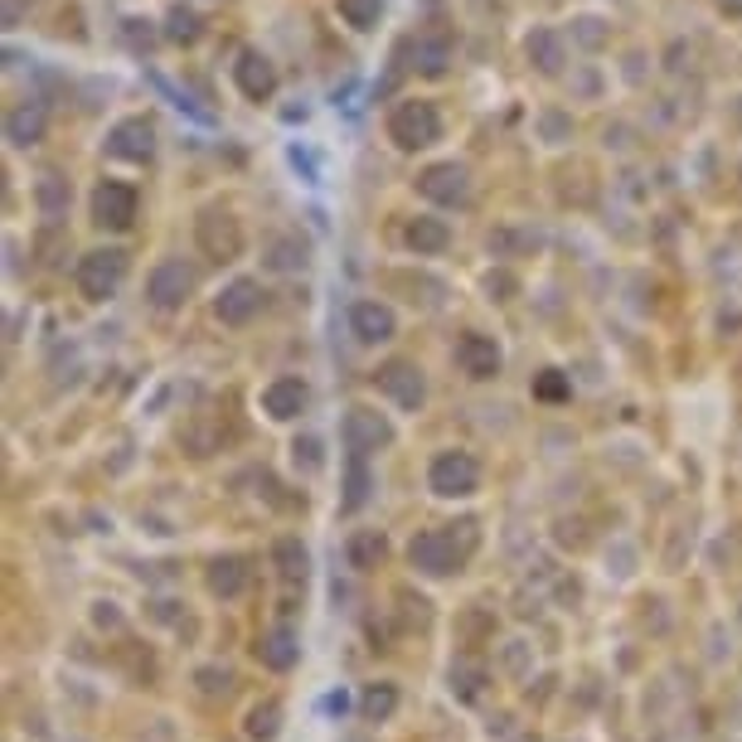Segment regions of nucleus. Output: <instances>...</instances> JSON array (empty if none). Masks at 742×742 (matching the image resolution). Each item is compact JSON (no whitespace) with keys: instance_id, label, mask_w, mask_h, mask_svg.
<instances>
[{"instance_id":"21","label":"nucleus","mask_w":742,"mask_h":742,"mask_svg":"<svg viewBox=\"0 0 742 742\" xmlns=\"http://www.w3.org/2000/svg\"><path fill=\"white\" fill-rule=\"evenodd\" d=\"M403 243L413 248L417 257H437V253H447V243H452V228H447V218L417 214V218H407Z\"/></svg>"},{"instance_id":"36","label":"nucleus","mask_w":742,"mask_h":742,"mask_svg":"<svg viewBox=\"0 0 742 742\" xmlns=\"http://www.w3.org/2000/svg\"><path fill=\"white\" fill-rule=\"evenodd\" d=\"M480 679L486 675H480L476 665H462V670H452V694L462 699V704H471V699L480 694Z\"/></svg>"},{"instance_id":"30","label":"nucleus","mask_w":742,"mask_h":742,"mask_svg":"<svg viewBox=\"0 0 742 742\" xmlns=\"http://www.w3.org/2000/svg\"><path fill=\"white\" fill-rule=\"evenodd\" d=\"M281 733V704L277 699H267V704H257L253 714H248V738L253 742H272Z\"/></svg>"},{"instance_id":"35","label":"nucleus","mask_w":742,"mask_h":742,"mask_svg":"<svg viewBox=\"0 0 742 742\" xmlns=\"http://www.w3.org/2000/svg\"><path fill=\"white\" fill-rule=\"evenodd\" d=\"M291 462L306 466V471H320V466H326V456H320L316 437H297V442H291Z\"/></svg>"},{"instance_id":"7","label":"nucleus","mask_w":742,"mask_h":742,"mask_svg":"<svg viewBox=\"0 0 742 742\" xmlns=\"http://www.w3.org/2000/svg\"><path fill=\"white\" fill-rule=\"evenodd\" d=\"M194 291V267L185 263V257H165V263L151 267V277H146V301H151L155 311H180L185 301H190Z\"/></svg>"},{"instance_id":"3","label":"nucleus","mask_w":742,"mask_h":742,"mask_svg":"<svg viewBox=\"0 0 742 742\" xmlns=\"http://www.w3.org/2000/svg\"><path fill=\"white\" fill-rule=\"evenodd\" d=\"M127 267H131V257L122 253V248H92V253H83L78 267H73V287L88 301H108L122 291Z\"/></svg>"},{"instance_id":"27","label":"nucleus","mask_w":742,"mask_h":742,"mask_svg":"<svg viewBox=\"0 0 742 742\" xmlns=\"http://www.w3.org/2000/svg\"><path fill=\"white\" fill-rule=\"evenodd\" d=\"M306 253L311 248H306V238L301 234H281V238H272L267 243V267L272 272H301L306 267Z\"/></svg>"},{"instance_id":"19","label":"nucleus","mask_w":742,"mask_h":742,"mask_svg":"<svg viewBox=\"0 0 742 742\" xmlns=\"http://www.w3.org/2000/svg\"><path fill=\"white\" fill-rule=\"evenodd\" d=\"M248 582H253V568H248V558H238V553H224V558H214L204 568V588L214 592V598H224V602L243 598Z\"/></svg>"},{"instance_id":"40","label":"nucleus","mask_w":742,"mask_h":742,"mask_svg":"<svg viewBox=\"0 0 742 742\" xmlns=\"http://www.w3.org/2000/svg\"><path fill=\"white\" fill-rule=\"evenodd\" d=\"M714 10L724 20H742V0H714Z\"/></svg>"},{"instance_id":"33","label":"nucleus","mask_w":742,"mask_h":742,"mask_svg":"<svg viewBox=\"0 0 742 742\" xmlns=\"http://www.w3.org/2000/svg\"><path fill=\"white\" fill-rule=\"evenodd\" d=\"M573 39L588 49H602L612 39V29H607V20H598V15H578L573 20Z\"/></svg>"},{"instance_id":"15","label":"nucleus","mask_w":742,"mask_h":742,"mask_svg":"<svg viewBox=\"0 0 742 742\" xmlns=\"http://www.w3.org/2000/svg\"><path fill=\"white\" fill-rule=\"evenodd\" d=\"M456 364H462L466 379L486 383L500 374V364H505V354H500L495 336H480V330H466L462 340H456Z\"/></svg>"},{"instance_id":"12","label":"nucleus","mask_w":742,"mask_h":742,"mask_svg":"<svg viewBox=\"0 0 742 742\" xmlns=\"http://www.w3.org/2000/svg\"><path fill=\"white\" fill-rule=\"evenodd\" d=\"M108 155L127 165H146L155 155V127L146 117H122L117 127L108 131Z\"/></svg>"},{"instance_id":"38","label":"nucleus","mask_w":742,"mask_h":742,"mask_svg":"<svg viewBox=\"0 0 742 742\" xmlns=\"http://www.w3.org/2000/svg\"><path fill=\"white\" fill-rule=\"evenodd\" d=\"M194 679H200V684H204V694H218V689H224V694H228V689H234V675H228V670H200Z\"/></svg>"},{"instance_id":"2","label":"nucleus","mask_w":742,"mask_h":742,"mask_svg":"<svg viewBox=\"0 0 742 742\" xmlns=\"http://www.w3.org/2000/svg\"><path fill=\"white\" fill-rule=\"evenodd\" d=\"M389 141L399 151H427V146L442 141V112L427 98H403L389 112Z\"/></svg>"},{"instance_id":"1","label":"nucleus","mask_w":742,"mask_h":742,"mask_svg":"<svg viewBox=\"0 0 742 742\" xmlns=\"http://www.w3.org/2000/svg\"><path fill=\"white\" fill-rule=\"evenodd\" d=\"M466 558H471V549L456 543V525L423 529V535H413V543H407V563H413L423 578H452V573L466 568Z\"/></svg>"},{"instance_id":"29","label":"nucleus","mask_w":742,"mask_h":742,"mask_svg":"<svg viewBox=\"0 0 742 742\" xmlns=\"http://www.w3.org/2000/svg\"><path fill=\"white\" fill-rule=\"evenodd\" d=\"M336 10H340V20L350 29H374L379 25V15H383V0H336Z\"/></svg>"},{"instance_id":"26","label":"nucleus","mask_w":742,"mask_h":742,"mask_svg":"<svg viewBox=\"0 0 742 742\" xmlns=\"http://www.w3.org/2000/svg\"><path fill=\"white\" fill-rule=\"evenodd\" d=\"M383 553H389V539H383L379 529H360V535L350 539V549H344V558H350V568L369 573L383 563Z\"/></svg>"},{"instance_id":"41","label":"nucleus","mask_w":742,"mask_h":742,"mask_svg":"<svg viewBox=\"0 0 742 742\" xmlns=\"http://www.w3.org/2000/svg\"><path fill=\"white\" fill-rule=\"evenodd\" d=\"M563 127H568V122H563L558 112H549V117H543V131H549V136H563Z\"/></svg>"},{"instance_id":"6","label":"nucleus","mask_w":742,"mask_h":742,"mask_svg":"<svg viewBox=\"0 0 742 742\" xmlns=\"http://www.w3.org/2000/svg\"><path fill=\"white\" fill-rule=\"evenodd\" d=\"M92 224L98 228H112V234H127L136 224V209H141V194H136V185L127 180H98V190H92Z\"/></svg>"},{"instance_id":"17","label":"nucleus","mask_w":742,"mask_h":742,"mask_svg":"<svg viewBox=\"0 0 742 742\" xmlns=\"http://www.w3.org/2000/svg\"><path fill=\"white\" fill-rule=\"evenodd\" d=\"M407 49H413V68L427 73V78H437V73H447V64H452L456 39H452V29L437 25V29H423V35L407 39Z\"/></svg>"},{"instance_id":"39","label":"nucleus","mask_w":742,"mask_h":742,"mask_svg":"<svg viewBox=\"0 0 742 742\" xmlns=\"http://www.w3.org/2000/svg\"><path fill=\"white\" fill-rule=\"evenodd\" d=\"M92 621H98V626H122V612L112 607V602H98V612H92Z\"/></svg>"},{"instance_id":"11","label":"nucleus","mask_w":742,"mask_h":742,"mask_svg":"<svg viewBox=\"0 0 742 742\" xmlns=\"http://www.w3.org/2000/svg\"><path fill=\"white\" fill-rule=\"evenodd\" d=\"M234 88L243 92L248 102H272V92H277V64H272L263 49H238Z\"/></svg>"},{"instance_id":"34","label":"nucleus","mask_w":742,"mask_h":742,"mask_svg":"<svg viewBox=\"0 0 742 742\" xmlns=\"http://www.w3.org/2000/svg\"><path fill=\"white\" fill-rule=\"evenodd\" d=\"M122 39L136 49V54H146V49L155 45V29H151V20H141V15H131V20H122Z\"/></svg>"},{"instance_id":"25","label":"nucleus","mask_w":742,"mask_h":742,"mask_svg":"<svg viewBox=\"0 0 742 742\" xmlns=\"http://www.w3.org/2000/svg\"><path fill=\"white\" fill-rule=\"evenodd\" d=\"M360 714L369 718V724H389V718L399 714V684H389V679H379V684H364Z\"/></svg>"},{"instance_id":"8","label":"nucleus","mask_w":742,"mask_h":742,"mask_svg":"<svg viewBox=\"0 0 742 742\" xmlns=\"http://www.w3.org/2000/svg\"><path fill=\"white\" fill-rule=\"evenodd\" d=\"M417 190H423V200H432L442 209H462L471 200V171L456 161H437L417 175Z\"/></svg>"},{"instance_id":"10","label":"nucleus","mask_w":742,"mask_h":742,"mask_svg":"<svg viewBox=\"0 0 742 742\" xmlns=\"http://www.w3.org/2000/svg\"><path fill=\"white\" fill-rule=\"evenodd\" d=\"M263 301H267V291H263V281L257 277H234L224 291L214 297V316L224 320V326H248V320L263 311Z\"/></svg>"},{"instance_id":"18","label":"nucleus","mask_w":742,"mask_h":742,"mask_svg":"<svg viewBox=\"0 0 742 742\" xmlns=\"http://www.w3.org/2000/svg\"><path fill=\"white\" fill-rule=\"evenodd\" d=\"M525 59L535 64L539 73H563V64H568V39H563V29L553 25H535L525 35Z\"/></svg>"},{"instance_id":"42","label":"nucleus","mask_w":742,"mask_h":742,"mask_svg":"<svg viewBox=\"0 0 742 742\" xmlns=\"http://www.w3.org/2000/svg\"><path fill=\"white\" fill-rule=\"evenodd\" d=\"M326 708H330V714H344V708H350V699H344V694H330Z\"/></svg>"},{"instance_id":"16","label":"nucleus","mask_w":742,"mask_h":742,"mask_svg":"<svg viewBox=\"0 0 742 742\" xmlns=\"http://www.w3.org/2000/svg\"><path fill=\"white\" fill-rule=\"evenodd\" d=\"M311 403V389L306 379H291V374H281V379H272L263 389V413L272 423H291V417H301Z\"/></svg>"},{"instance_id":"37","label":"nucleus","mask_w":742,"mask_h":742,"mask_svg":"<svg viewBox=\"0 0 742 742\" xmlns=\"http://www.w3.org/2000/svg\"><path fill=\"white\" fill-rule=\"evenodd\" d=\"M486 291H490V301H510L515 297V277H510V272H490Z\"/></svg>"},{"instance_id":"22","label":"nucleus","mask_w":742,"mask_h":742,"mask_svg":"<svg viewBox=\"0 0 742 742\" xmlns=\"http://www.w3.org/2000/svg\"><path fill=\"white\" fill-rule=\"evenodd\" d=\"M45 127H49L45 102H20V108H10V117H5V141L10 146H35V141H45Z\"/></svg>"},{"instance_id":"32","label":"nucleus","mask_w":742,"mask_h":742,"mask_svg":"<svg viewBox=\"0 0 742 742\" xmlns=\"http://www.w3.org/2000/svg\"><path fill=\"white\" fill-rule=\"evenodd\" d=\"M39 209H45L49 218H59L68 209V180H64V175L49 171L45 180H39Z\"/></svg>"},{"instance_id":"31","label":"nucleus","mask_w":742,"mask_h":742,"mask_svg":"<svg viewBox=\"0 0 742 742\" xmlns=\"http://www.w3.org/2000/svg\"><path fill=\"white\" fill-rule=\"evenodd\" d=\"M535 399L539 403H568L573 399V379L563 369H539L535 374Z\"/></svg>"},{"instance_id":"5","label":"nucleus","mask_w":742,"mask_h":742,"mask_svg":"<svg viewBox=\"0 0 742 742\" xmlns=\"http://www.w3.org/2000/svg\"><path fill=\"white\" fill-rule=\"evenodd\" d=\"M194 238H200L204 257H214V263H234V257L243 253V224H238L224 204L200 209V218H194Z\"/></svg>"},{"instance_id":"20","label":"nucleus","mask_w":742,"mask_h":742,"mask_svg":"<svg viewBox=\"0 0 742 742\" xmlns=\"http://www.w3.org/2000/svg\"><path fill=\"white\" fill-rule=\"evenodd\" d=\"M253 655L263 661V670L287 675V670H297V661H301V641H297V631L277 626V631H263V636H257Z\"/></svg>"},{"instance_id":"9","label":"nucleus","mask_w":742,"mask_h":742,"mask_svg":"<svg viewBox=\"0 0 742 742\" xmlns=\"http://www.w3.org/2000/svg\"><path fill=\"white\" fill-rule=\"evenodd\" d=\"M393 442V423L379 413V407H350L344 413V447H350V456H374L383 452V447Z\"/></svg>"},{"instance_id":"4","label":"nucleus","mask_w":742,"mask_h":742,"mask_svg":"<svg viewBox=\"0 0 742 742\" xmlns=\"http://www.w3.org/2000/svg\"><path fill=\"white\" fill-rule=\"evenodd\" d=\"M427 490L442 500H466L480 490V462L471 452H437L427 466Z\"/></svg>"},{"instance_id":"23","label":"nucleus","mask_w":742,"mask_h":742,"mask_svg":"<svg viewBox=\"0 0 742 742\" xmlns=\"http://www.w3.org/2000/svg\"><path fill=\"white\" fill-rule=\"evenodd\" d=\"M272 563H277V578L287 582V588H301L311 573V553L306 543H301L297 535H281L277 543H272Z\"/></svg>"},{"instance_id":"28","label":"nucleus","mask_w":742,"mask_h":742,"mask_svg":"<svg viewBox=\"0 0 742 742\" xmlns=\"http://www.w3.org/2000/svg\"><path fill=\"white\" fill-rule=\"evenodd\" d=\"M364 462H369V456H350V471H344V495H340V510H344V515H354V510H360L364 500H369V486H374V480H369V466H364Z\"/></svg>"},{"instance_id":"14","label":"nucleus","mask_w":742,"mask_h":742,"mask_svg":"<svg viewBox=\"0 0 742 742\" xmlns=\"http://www.w3.org/2000/svg\"><path fill=\"white\" fill-rule=\"evenodd\" d=\"M374 383H379V393H389L399 407H423V399H427V379L413 360H389L379 374H374Z\"/></svg>"},{"instance_id":"13","label":"nucleus","mask_w":742,"mask_h":742,"mask_svg":"<svg viewBox=\"0 0 742 742\" xmlns=\"http://www.w3.org/2000/svg\"><path fill=\"white\" fill-rule=\"evenodd\" d=\"M350 336L360 344H389L393 336H399V316H393V306H383V301L364 297L350 306Z\"/></svg>"},{"instance_id":"24","label":"nucleus","mask_w":742,"mask_h":742,"mask_svg":"<svg viewBox=\"0 0 742 742\" xmlns=\"http://www.w3.org/2000/svg\"><path fill=\"white\" fill-rule=\"evenodd\" d=\"M171 45H180V49H190V45H200V35H204V20H200V10L194 5H171L165 10V29H161Z\"/></svg>"}]
</instances>
